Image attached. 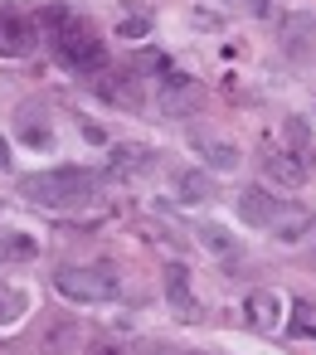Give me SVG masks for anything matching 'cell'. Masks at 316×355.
<instances>
[{"mask_svg": "<svg viewBox=\"0 0 316 355\" xmlns=\"http://www.w3.org/2000/svg\"><path fill=\"white\" fill-rule=\"evenodd\" d=\"M73 30H83V20H78V15H73L69 6H44V10L35 15V35H40V40H44L49 49H54L59 40H69Z\"/></svg>", "mask_w": 316, "mask_h": 355, "instance_id": "ba28073f", "label": "cell"}, {"mask_svg": "<svg viewBox=\"0 0 316 355\" xmlns=\"http://www.w3.org/2000/svg\"><path fill=\"white\" fill-rule=\"evenodd\" d=\"M214 195H219V190H214V180H209L204 171H185V175H180V200H185V205H209Z\"/></svg>", "mask_w": 316, "mask_h": 355, "instance_id": "9a60e30c", "label": "cell"}, {"mask_svg": "<svg viewBox=\"0 0 316 355\" xmlns=\"http://www.w3.org/2000/svg\"><path fill=\"white\" fill-rule=\"evenodd\" d=\"M166 297L180 306V311H195V297H190V272L175 263V268H166Z\"/></svg>", "mask_w": 316, "mask_h": 355, "instance_id": "e0dca14e", "label": "cell"}, {"mask_svg": "<svg viewBox=\"0 0 316 355\" xmlns=\"http://www.w3.org/2000/svg\"><path fill=\"white\" fill-rule=\"evenodd\" d=\"M292 336L301 340H316V302H292Z\"/></svg>", "mask_w": 316, "mask_h": 355, "instance_id": "d6986e66", "label": "cell"}, {"mask_svg": "<svg viewBox=\"0 0 316 355\" xmlns=\"http://www.w3.org/2000/svg\"><path fill=\"white\" fill-rule=\"evenodd\" d=\"M103 190V180L83 166H54V171H40V175H25L20 180V195L40 209H73V205H93Z\"/></svg>", "mask_w": 316, "mask_h": 355, "instance_id": "6da1fadb", "label": "cell"}, {"mask_svg": "<svg viewBox=\"0 0 316 355\" xmlns=\"http://www.w3.org/2000/svg\"><path fill=\"white\" fill-rule=\"evenodd\" d=\"M54 287L69 297V302H83V306H98V302H112L117 297V272L107 268V263H69V268H59L54 272Z\"/></svg>", "mask_w": 316, "mask_h": 355, "instance_id": "7a4b0ae2", "label": "cell"}, {"mask_svg": "<svg viewBox=\"0 0 316 355\" xmlns=\"http://www.w3.org/2000/svg\"><path fill=\"white\" fill-rule=\"evenodd\" d=\"M35 44H40V35H35V25L25 15L0 10V59H30Z\"/></svg>", "mask_w": 316, "mask_h": 355, "instance_id": "5b68a950", "label": "cell"}, {"mask_svg": "<svg viewBox=\"0 0 316 355\" xmlns=\"http://www.w3.org/2000/svg\"><path fill=\"white\" fill-rule=\"evenodd\" d=\"M98 78H103L98 93H103L107 103H117V107H137V88H132V78H107V69H103Z\"/></svg>", "mask_w": 316, "mask_h": 355, "instance_id": "ac0fdd59", "label": "cell"}, {"mask_svg": "<svg viewBox=\"0 0 316 355\" xmlns=\"http://www.w3.org/2000/svg\"><path fill=\"white\" fill-rule=\"evenodd\" d=\"M30 306V297L20 292V287H10V292H0V326H10V321H20V311Z\"/></svg>", "mask_w": 316, "mask_h": 355, "instance_id": "ffe728a7", "label": "cell"}, {"mask_svg": "<svg viewBox=\"0 0 316 355\" xmlns=\"http://www.w3.org/2000/svg\"><path fill=\"white\" fill-rule=\"evenodd\" d=\"M200 243H204L209 253H234V239H229L219 224H200Z\"/></svg>", "mask_w": 316, "mask_h": 355, "instance_id": "44dd1931", "label": "cell"}, {"mask_svg": "<svg viewBox=\"0 0 316 355\" xmlns=\"http://www.w3.org/2000/svg\"><path fill=\"white\" fill-rule=\"evenodd\" d=\"M156 107L166 112V117H190L195 107H200V83L190 78V73H161V83H156Z\"/></svg>", "mask_w": 316, "mask_h": 355, "instance_id": "277c9868", "label": "cell"}, {"mask_svg": "<svg viewBox=\"0 0 316 355\" xmlns=\"http://www.w3.org/2000/svg\"><path fill=\"white\" fill-rule=\"evenodd\" d=\"M287 141L301 151V146H311V132H306V122L301 117H287Z\"/></svg>", "mask_w": 316, "mask_h": 355, "instance_id": "7402d4cb", "label": "cell"}, {"mask_svg": "<svg viewBox=\"0 0 316 355\" xmlns=\"http://www.w3.org/2000/svg\"><path fill=\"white\" fill-rule=\"evenodd\" d=\"M6 161H10V146H6V137H0V171H6Z\"/></svg>", "mask_w": 316, "mask_h": 355, "instance_id": "cb8c5ba5", "label": "cell"}, {"mask_svg": "<svg viewBox=\"0 0 316 355\" xmlns=\"http://www.w3.org/2000/svg\"><path fill=\"white\" fill-rule=\"evenodd\" d=\"M40 253V243L30 234H0V263H30Z\"/></svg>", "mask_w": 316, "mask_h": 355, "instance_id": "2e32d148", "label": "cell"}, {"mask_svg": "<svg viewBox=\"0 0 316 355\" xmlns=\"http://www.w3.org/2000/svg\"><path fill=\"white\" fill-rule=\"evenodd\" d=\"M54 54H59V64L64 69H73V73H83V78H98L103 69H107V49L98 44V35L83 25V30H73L69 40H59L54 44Z\"/></svg>", "mask_w": 316, "mask_h": 355, "instance_id": "3957f363", "label": "cell"}, {"mask_svg": "<svg viewBox=\"0 0 316 355\" xmlns=\"http://www.w3.org/2000/svg\"><path fill=\"white\" fill-rule=\"evenodd\" d=\"M234 205H238V219H243V224H253V229H267V224H272V214L282 209L263 185H243Z\"/></svg>", "mask_w": 316, "mask_h": 355, "instance_id": "30bf717a", "label": "cell"}, {"mask_svg": "<svg viewBox=\"0 0 316 355\" xmlns=\"http://www.w3.org/2000/svg\"><path fill=\"white\" fill-rule=\"evenodd\" d=\"M282 49H287L292 59H306V54L316 49V20H311V15H287V20H282Z\"/></svg>", "mask_w": 316, "mask_h": 355, "instance_id": "8fae6325", "label": "cell"}, {"mask_svg": "<svg viewBox=\"0 0 316 355\" xmlns=\"http://www.w3.org/2000/svg\"><path fill=\"white\" fill-rule=\"evenodd\" d=\"M146 171H156V151H151V146H137V141L112 146V166H107L112 180H137V175H146Z\"/></svg>", "mask_w": 316, "mask_h": 355, "instance_id": "8992f818", "label": "cell"}, {"mask_svg": "<svg viewBox=\"0 0 316 355\" xmlns=\"http://www.w3.org/2000/svg\"><path fill=\"white\" fill-rule=\"evenodd\" d=\"M311 219H316V214H306V209H297V205H282L267 229L277 234V243H301V239L311 234Z\"/></svg>", "mask_w": 316, "mask_h": 355, "instance_id": "4fadbf2b", "label": "cell"}, {"mask_svg": "<svg viewBox=\"0 0 316 355\" xmlns=\"http://www.w3.org/2000/svg\"><path fill=\"white\" fill-rule=\"evenodd\" d=\"M263 171H267V180H272V185H287V190H301V185H306V175H311V166L301 161V151H267Z\"/></svg>", "mask_w": 316, "mask_h": 355, "instance_id": "52a82bcc", "label": "cell"}, {"mask_svg": "<svg viewBox=\"0 0 316 355\" xmlns=\"http://www.w3.org/2000/svg\"><path fill=\"white\" fill-rule=\"evenodd\" d=\"M151 10L141 6V0H127V6H122V15H117V35L127 40V44H137V40H146L151 35Z\"/></svg>", "mask_w": 316, "mask_h": 355, "instance_id": "5bb4252c", "label": "cell"}, {"mask_svg": "<svg viewBox=\"0 0 316 355\" xmlns=\"http://www.w3.org/2000/svg\"><path fill=\"white\" fill-rule=\"evenodd\" d=\"M243 316H248L258 331H277V321H282V297H277V292H267V287H258V292H248Z\"/></svg>", "mask_w": 316, "mask_h": 355, "instance_id": "7c38bea8", "label": "cell"}, {"mask_svg": "<svg viewBox=\"0 0 316 355\" xmlns=\"http://www.w3.org/2000/svg\"><path fill=\"white\" fill-rule=\"evenodd\" d=\"M190 146L200 151V161L209 166V171H238V146L234 141H224V137H209V132H190Z\"/></svg>", "mask_w": 316, "mask_h": 355, "instance_id": "9c48e42d", "label": "cell"}, {"mask_svg": "<svg viewBox=\"0 0 316 355\" xmlns=\"http://www.w3.org/2000/svg\"><path fill=\"white\" fill-rule=\"evenodd\" d=\"M248 15H258V20H267V15H272V0H248Z\"/></svg>", "mask_w": 316, "mask_h": 355, "instance_id": "603a6c76", "label": "cell"}]
</instances>
